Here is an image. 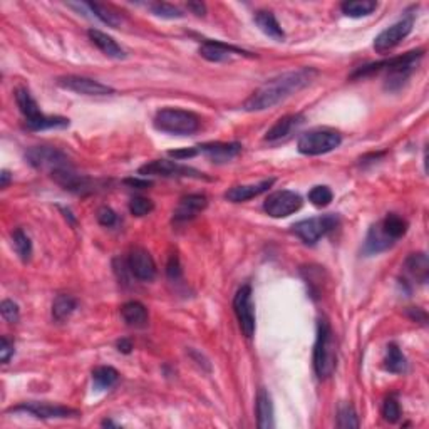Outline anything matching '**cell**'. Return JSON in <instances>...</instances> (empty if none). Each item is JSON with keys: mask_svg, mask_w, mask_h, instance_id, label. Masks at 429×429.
Masks as SVG:
<instances>
[{"mask_svg": "<svg viewBox=\"0 0 429 429\" xmlns=\"http://www.w3.org/2000/svg\"><path fill=\"white\" fill-rule=\"evenodd\" d=\"M319 76V72L312 68H302L297 71L283 72L274 79L260 86L253 94L245 101L243 108L247 111H265L282 103L295 92L312 84V81Z\"/></svg>", "mask_w": 429, "mask_h": 429, "instance_id": "obj_1", "label": "cell"}, {"mask_svg": "<svg viewBox=\"0 0 429 429\" xmlns=\"http://www.w3.org/2000/svg\"><path fill=\"white\" fill-rule=\"evenodd\" d=\"M424 50H411V52L404 54V56L392 57V59L374 62V64L364 66V68L357 69L354 72V77H362V76H370L374 72H386V89L389 91H396L403 86L406 81L409 79L412 71L417 68L419 61L423 59Z\"/></svg>", "mask_w": 429, "mask_h": 429, "instance_id": "obj_2", "label": "cell"}, {"mask_svg": "<svg viewBox=\"0 0 429 429\" xmlns=\"http://www.w3.org/2000/svg\"><path fill=\"white\" fill-rule=\"evenodd\" d=\"M337 366V346L332 327L326 319L317 323V339L314 346V370L319 379H327L334 374Z\"/></svg>", "mask_w": 429, "mask_h": 429, "instance_id": "obj_3", "label": "cell"}, {"mask_svg": "<svg viewBox=\"0 0 429 429\" xmlns=\"http://www.w3.org/2000/svg\"><path fill=\"white\" fill-rule=\"evenodd\" d=\"M15 101L21 109L22 116L26 119V126L30 131H44V130H64L69 126V119L62 116H48L41 112L36 99L30 96L27 89H17L15 91Z\"/></svg>", "mask_w": 429, "mask_h": 429, "instance_id": "obj_4", "label": "cell"}, {"mask_svg": "<svg viewBox=\"0 0 429 429\" xmlns=\"http://www.w3.org/2000/svg\"><path fill=\"white\" fill-rule=\"evenodd\" d=\"M154 128L168 134L188 136L200 130V118L194 112L185 111V109L166 108L156 112Z\"/></svg>", "mask_w": 429, "mask_h": 429, "instance_id": "obj_5", "label": "cell"}, {"mask_svg": "<svg viewBox=\"0 0 429 429\" xmlns=\"http://www.w3.org/2000/svg\"><path fill=\"white\" fill-rule=\"evenodd\" d=\"M342 136L337 131L332 130H312L303 132L299 138L297 148L302 154L319 156L334 151L335 148L341 146Z\"/></svg>", "mask_w": 429, "mask_h": 429, "instance_id": "obj_6", "label": "cell"}, {"mask_svg": "<svg viewBox=\"0 0 429 429\" xmlns=\"http://www.w3.org/2000/svg\"><path fill=\"white\" fill-rule=\"evenodd\" d=\"M141 177H163V178H194V179H208L201 171L194 168L181 165L178 161L170 159H154L146 163L138 170Z\"/></svg>", "mask_w": 429, "mask_h": 429, "instance_id": "obj_7", "label": "cell"}, {"mask_svg": "<svg viewBox=\"0 0 429 429\" xmlns=\"http://www.w3.org/2000/svg\"><path fill=\"white\" fill-rule=\"evenodd\" d=\"M337 227V217L334 214H323V217L307 218V220L297 221L292 227V233L297 235L306 245H315L322 237L332 232Z\"/></svg>", "mask_w": 429, "mask_h": 429, "instance_id": "obj_8", "label": "cell"}, {"mask_svg": "<svg viewBox=\"0 0 429 429\" xmlns=\"http://www.w3.org/2000/svg\"><path fill=\"white\" fill-rule=\"evenodd\" d=\"M233 310H235L237 321L245 337H253L255 334V310H253L252 287L241 286L233 299Z\"/></svg>", "mask_w": 429, "mask_h": 429, "instance_id": "obj_9", "label": "cell"}, {"mask_svg": "<svg viewBox=\"0 0 429 429\" xmlns=\"http://www.w3.org/2000/svg\"><path fill=\"white\" fill-rule=\"evenodd\" d=\"M302 208V198L295 191L280 190L272 193L263 203V210L272 218H286Z\"/></svg>", "mask_w": 429, "mask_h": 429, "instance_id": "obj_10", "label": "cell"}, {"mask_svg": "<svg viewBox=\"0 0 429 429\" xmlns=\"http://www.w3.org/2000/svg\"><path fill=\"white\" fill-rule=\"evenodd\" d=\"M26 159L37 170H50V173L61 168H69L68 154L50 146L30 148L26 153Z\"/></svg>", "mask_w": 429, "mask_h": 429, "instance_id": "obj_11", "label": "cell"}, {"mask_svg": "<svg viewBox=\"0 0 429 429\" xmlns=\"http://www.w3.org/2000/svg\"><path fill=\"white\" fill-rule=\"evenodd\" d=\"M7 412H26L39 419H64V417H74L79 412L76 409L68 408V406L52 404V403H37V401H30V403H22L15 408H10Z\"/></svg>", "mask_w": 429, "mask_h": 429, "instance_id": "obj_12", "label": "cell"}, {"mask_svg": "<svg viewBox=\"0 0 429 429\" xmlns=\"http://www.w3.org/2000/svg\"><path fill=\"white\" fill-rule=\"evenodd\" d=\"M57 84L68 91L77 92L83 96H111L114 94V89L111 86H106L99 81L91 79L84 76H64L57 79Z\"/></svg>", "mask_w": 429, "mask_h": 429, "instance_id": "obj_13", "label": "cell"}, {"mask_svg": "<svg viewBox=\"0 0 429 429\" xmlns=\"http://www.w3.org/2000/svg\"><path fill=\"white\" fill-rule=\"evenodd\" d=\"M412 30V17H406L403 21L396 22L388 29H384L379 36L374 41V49L376 52L386 54L389 50H392L396 46L401 44V41H404L406 37L411 34Z\"/></svg>", "mask_w": 429, "mask_h": 429, "instance_id": "obj_14", "label": "cell"}, {"mask_svg": "<svg viewBox=\"0 0 429 429\" xmlns=\"http://www.w3.org/2000/svg\"><path fill=\"white\" fill-rule=\"evenodd\" d=\"M128 268L134 279L141 282H151L156 277V263L151 253L143 247H134L128 257Z\"/></svg>", "mask_w": 429, "mask_h": 429, "instance_id": "obj_15", "label": "cell"}, {"mask_svg": "<svg viewBox=\"0 0 429 429\" xmlns=\"http://www.w3.org/2000/svg\"><path fill=\"white\" fill-rule=\"evenodd\" d=\"M52 179L57 185L62 186L64 190L71 191L76 194H86L91 193L94 190V181L91 178L84 177V174L74 173L72 168H61V170L52 171Z\"/></svg>", "mask_w": 429, "mask_h": 429, "instance_id": "obj_16", "label": "cell"}, {"mask_svg": "<svg viewBox=\"0 0 429 429\" xmlns=\"http://www.w3.org/2000/svg\"><path fill=\"white\" fill-rule=\"evenodd\" d=\"M200 54H201V57H205V59L210 62H223V61H227L230 56H233V54L253 57V54L247 52V50L235 48V46H228L220 41H210V39L203 41V44L200 48Z\"/></svg>", "mask_w": 429, "mask_h": 429, "instance_id": "obj_17", "label": "cell"}, {"mask_svg": "<svg viewBox=\"0 0 429 429\" xmlns=\"http://www.w3.org/2000/svg\"><path fill=\"white\" fill-rule=\"evenodd\" d=\"M303 124V116L302 114H288L280 118L270 130L265 134V141L268 143H279L283 139L290 138L292 132L297 131L300 126Z\"/></svg>", "mask_w": 429, "mask_h": 429, "instance_id": "obj_18", "label": "cell"}, {"mask_svg": "<svg viewBox=\"0 0 429 429\" xmlns=\"http://www.w3.org/2000/svg\"><path fill=\"white\" fill-rule=\"evenodd\" d=\"M198 153H203L213 163H227L241 151L240 143H205L197 146Z\"/></svg>", "mask_w": 429, "mask_h": 429, "instance_id": "obj_19", "label": "cell"}, {"mask_svg": "<svg viewBox=\"0 0 429 429\" xmlns=\"http://www.w3.org/2000/svg\"><path fill=\"white\" fill-rule=\"evenodd\" d=\"M208 205L205 194H188L179 200L178 208L174 210V220L177 221H188L191 218L197 217L198 213L203 212Z\"/></svg>", "mask_w": 429, "mask_h": 429, "instance_id": "obj_20", "label": "cell"}, {"mask_svg": "<svg viewBox=\"0 0 429 429\" xmlns=\"http://www.w3.org/2000/svg\"><path fill=\"white\" fill-rule=\"evenodd\" d=\"M274 183H275V179L270 178V179H263V181L257 183V185L233 186V188H230L227 193H225V198H227L228 201H233V203L248 201V200H252V198H255V197H259V194L265 193V191L270 188Z\"/></svg>", "mask_w": 429, "mask_h": 429, "instance_id": "obj_21", "label": "cell"}, {"mask_svg": "<svg viewBox=\"0 0 429 429\" xmlns=\"http://www.w3.org/2000/svg\"><path fill=\"white\" fill-rule=\"evenodd\" d=\"M88 36L92 41V44H94L104 56L112 57V59H126V50L121 48L118 42H116L111 36H108V34L101 32V30L97 29H89Z\"/></svg>", "mask_w": 429, "mask_h": 429, "instance_id": "obj_22", "label": "cell"}, {"mask_svg": "<svg viewBox=\"0 0 429 429\" xmlns=\"http://www.w3.org/2000/svg\"><path fill=\"white\" fill-rule=\"evenodd\" d=\"M404 272L412 282L426 283L429 275V262L426 253H411L404 262Z\"/></svg>", "mask_w": 429, "mask_h": 429, "instance_id": "obj_23", "label": "cell"}, {"mask_svg": "<svg viewBox=\"0 0 429 429\" xmlns=\"http://www.w3.org/2000/svg\"><path fill=\"white\" fill-rule=\"evenodd\" d=\"M394 243H396V241L389 239V237L382 232L381 223H377L370 227L362 250H364L366 255H377V253L389 250Z\"/></svg>", "mask_w": 429, "mask_h": 429, "instance_id": "obj_24", "label": "cell"}, {"mask_svg": "<svg viewBox=\"0 0 429 429\" xmlns=\"http://www.w3.org/2000/svg\"><path fill=\"white\" fill-rule=\"evenodd\" d=\"M257 426L260 429L274 428V404L265 389H260L257 396Z\"/></svg>", "mask_w": 429, "mask_h": 429, "instance_id": "obj_25", "label": "cell"}, {"mask_svg": "<svg viewBox=\"0 0 429 429\" xmlns=\"http://www.w3.org/2000/svg\"><path fill=\"white\" fill-rule=\"evenodd\" d=\"M121 315H123V321L130 327H134V329H141L148 323V309L138 300L124 303L121 307Z\"/></svg>", "mask_w": 429, "mask_h": 429, "instance_id": "obj_26", "label": "cell"}, {"mask_svg": "<svg viewBox=\"0 0 429 429\" xmlns=\"http://www.w3.org/2000/svg\"><path fill=\"white\" fill-rule=\"evenodd\" d=\"M255 24L259 26V29L262 30L265 36L274 39V41H283L286 39V32H283L279 21H277V17L270 10H259L255 14Z\"/></svg>", "mask_w": 429, "mask_h": 429, "instance_id": "obj_27", "label": "cell"}, {"mask_svg": "<svg viewBox=\"0 0 429 429\" xmlns=\"http://www.w3.org/2000/svg\"><path fill=\"white\" fill-rule=\"evenodd\" d=\"M119 379L118 370L111 366H101L92 370V386L96 391H106V389L112 388Z\"/></svg>", "mask_w": 429, "mask_h": 429, "instance_id": "obj_28", "label": "cell"}, {"mask_svg": "<svg viewBox=\"0 0 429 429\" xmlns=\"http://www.w3.org/2000/svg\"><path fill=\"white\" fill-rule=\"evenodd\" d=\"M381 228L389 239L396 241L399 240L401 237H404L406 232H408V221H406L403 217H399V214L389 213L388 217L381 221Z\"/></svg>", "mask_w": 429, "mask_h": 429, "instance_id": "obj_29", "label": "cell"}, {"mask_svg": "<svg viewBox=\"0 0 429 429\" xmlns=\"http://www.w3.org/2000/svg\"><path fill=\"white\" fill-rule=\"evenodd\" d=\"M377 9V2L374 0H347L341 6V10L347 17L359 19L372 14Z\"/></svg>", "mask_w": 429, "mask_h": 429, "instance_id": "obj_30", "label": "cell"}, {"mask_svg": "<svg viewBox=\"0 0 429 429\" xmlns=\"http://www.w3.org/2000/svg\"><path fill=\"white\" fill-rule=\"evenodd\" d=\"M77 309V300L72 295H57L52 303V317L54 321L64 322L71 317V314Z\"/></svg>", "mask_w": 429, "mask_h": 429, "instance_id": "obj_31", "label": "cell"}, {"mask_svg": "<svg viewBox=\"0 0 429 429\" xmlns=\"http://www.w3.org/2000/svg\"><path fill=\"white\" fill-rule=\"evenodd\" d=\"M386 369L392 374H404L408 370V361H406L403 350L396 344H389L386 350Z\"/></svg>", "mask_w": 429, "mask_h": 429, "instance_id": "obj_32", "label": "cell"}, {"mask_svg": "<svg viewBox=\"0 0 429 429\" xmlns=\"http://www.w3.org/2000/svg\"><path fill=\"white\" fill-rule=\"evenodd\" d=\"M12 241L15 252L21 257L22 262H29L30 257H32V241H30L29 235L22 228H15V232L12 233Z\"/></svg>", "mask_w": 429, "mask_h": 429, "instance_id": "obj_33", "label": "cell"}, {"mask_svg": "<svg viewBox=\"0 0 429 429\" xmlns=\"http://www.w3.org/2000/svg\"><path fill=\"white\" fill-rule=\"evenodd\" d=\"M84 6L88 7L92 14H94V17H97L101 22H104V24H108L109 27H118L121 24L119 15L116 12H112L109 7L101 6V3H92V2L84 3Z\"/></svg>", "mask_w": 429, "mask_h": 429, "instance_id": "obj_34", "label": "cell"}, {"mask_svg": "<svg viewBox=\"0 0 429 429\" xmlns=\"http://www.w3.org/2000/svg\"><path fill=\"white\" fill-rule=\"evenodd\" d=\"M332 198H334V194L329 186L319 185V186H314V188L309 191V200L312 205L317 206V208H323V206L330 205Z\"/></svg>", "mask_w": 429, "mask_h": 429, "instance_id": "obj_35", "label": "cell"}, {"mask_svg": "<svg viewBox=\"0 0 429 429\" xmlns=\"http://www.w3.org/2000/svg\"><path fill=\"white\" fill-rule=\"evenodd\" d=\"M148 9H150L154 15H158V17H163V19H181L183 17V12L178 9V7L171 6V3H166V2H153L148 6Z\"/></svg>", "mask_w": 429, "mask_h": 429, "instance_id": "obj_36", "label": "cell"}, {"mask_svg": "<svg viewBox=\"0 0 429 429\" xmlns=\"http://www.w3.org/2000/svg\"><path fill=\"white\" fill-rule=\"evenodd\" d=\"M154 210V203L150 200V198L144 197H134L130 201V212L134 214V217H146Z\"/></svg>", "mask_w": 429, "mask_h": 429, "instance_id": "obj_37", "label": "cell"}, {"mask_svg": "<svg viewBox=\"0 0 429 429\" xmlns=\"http://www.w3.org/2000/svg\"><path fill=\"white\" fill-rule=\"evenodd\" d=\"M337 426L344 429L359 428V417L356 409H354L352 406H344V408H341L337 417Z\"/></svg>", "mask_w": 429, "mask_h": 429, "instance_id": "obj_38", "label": "cell"}, {"mask_svg": "<svg viewBox=\"0 0 429 429\" xmlns=\"http://www.w3.org/2000/svg\"><path fill=\"white\" fill-rule=\"evenodd\" d=\"M382 416L388 423H397L401 417V406L394 396H389L382 404Z\"/></svg>", "mask_w": 429, "mask_h": 429, "instance_id": "obj_39", "label": "cell"}, {"mask_svg": "<svg viewBox=\"0 0 429 429\" xmlns=\"http://www.w3.org/2000/svg\"><path fill=\"white\" fill-rule=\"evenodd\" d=\"M0 312H2V317L9 323H15L19 321V306L14 300H3L2 306H0Z\"/></svg>", "mask_w": 429, "mask_h": 429, "instance_id": "obj_40", "label": "cell"}, {"mask_svg": "<svg viewBox=\"0 0 429 429\" xmlns=\"http://www.w3.org/2000/svg\"><path fill=\"white\" fill-rule=\"evenodd\" d=\"M97 221L103 227H114L116 221H118V214H116L114 210L109 208V206H103V208L97 210Z\"/></svg>", "mask_w": 429, "mask_h": 429, "instance_id": "obj_41", "label": "cell"}, {"mask_svg": "<svg viewBox=\"0 0 429 429\" xmlns=\"http://www.w3.org/2000/svg\"><path fill=\"white\" fill-rule=\"evenodd\" d=\"M166 274L171 280L181 279V265H179V259L177 253L170 257V262L166 265Z\"/></svg>", "mask_w": 429, "mask_h": 429, "instance_id": "obj_42", "label": "cell"}, {"mask_svg": "<svg viewBox=\"0 0 429 429\" xmlns=\"http://www.w3.org/2000/svg\"><path fill=\"white\" fill-rule=\"evenodd\" d=\"M12 356H14V344L7 337H2L0 339V361H2L3 364H7Z\"/></svg>", "mask_w": 429, "mask_h": 429, "instance_id": "obj_43", "label": "cell"}, {"mask_svg": "<svg viewBox=\"0 0 429 429\" xmlns=\"http://www.w3.org/2000/svg\"><path fill=\"white\" fill-rule=\"evenodd\" d=\"M198 154L197 146L194 148H185V150H177V151H170V156H173L174 159H188L193 158V156Z\"/></svg>", "mask_w": 429, "mask_h": 429, "instance_id": "obj_44", "label": "cell"}, {"mask_svg": "<svg viewBox=\"0 0 429 429\" xmlns=\"http://www.w3.org/2000/svg\"><path fill=\"white\" fill-rule=\"evenodd\" d=\"M124 183L132 186V188H138V190H143V188H148V186H151V181H148V179H138V178H128V179H124Z\"/></svg>", "mask_w": 429, "mask_h": 429, "instance_id": "obj_45", "label": "cell"}, {"mask_svg": "<svg viewBox=\"0 0 429 429\" xmlns=\"http://www.w3.org/2000/svg\"><path fill=\"white\" fill-rule=\"evenodd\" d=\"M188 9L191 10V12L197 14V15H205L206 7H205V3H201V2H190L188 3Z\"/></svg>", "mask_w": 429, "mask_h": 429, "instance_id": "obj_46", "label": "cell"}, {"mask_svg": "<svg viewBox=\"0 0 429 429\" xmlns=\"http://www.w3.org/2000/svg\"><path fill=\"white\" fill-rule=\"evenodd\" d=\"M132 349V342L130 341V339H121V341H118V350L123 354H130Z\"/></svg>", "mask_w": 429, "mask_h": 429, "instance_id": "obj_47", "label": "cell"}, {"mask_svg": "<svg viewBox=\"0 0 429 429\" xmlns=\"http://www.w3.org/2000/svg\"><path fill=\"white\" fill-rule=\"evenodd\" d=\"M409 317H411L412 321H416V322L419 321V317L423 319V321H426V314H424V312L421 310V309H411V310H409Z\"/></svg>", "mask_w": 429, "mask_h": 429, "instance_id": "obj_48", "label": "cell"}, {"mask_svg": "<svg viewBox=\"0 0 429 429\" xmlns=\"http://www.w3.org/2000/svg\"><path fill=\"white\" fill-rule=\"evenodd\" d=\"M0 177H2V188H7V185H9L10 181V173L7 170H3Z\"/></svg>", "mask_w": 429, "mask_h": 429, "instance_id": "obj_49", "label": "cell"}]
</instances>
